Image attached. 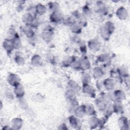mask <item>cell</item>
Segmentation results:
<instances>
[{"mask_svg":"<svg viewBox=\"0 0 130 130\" xmlns=\"http://www.w3.org/2000/svg\"><path fill=\"white\" fill-rule=\"evenodd\" d=\"M82 90L84 94L90 98H94L95 97V89L90 84H82Z\"/></svg>","mask_w":130,"mask_h":130,"instance_id":"6da1fadb","label":"cell"},{"mask_svg":"<svg viewBox=\"0 0 130 130\" xmlns=\"http://www.w3.org/2000/svg\"><path fill=\"white\" fill-rule=\"evenodd\" d=\"M70 125L76 129H80L82 127V121L80 118L77 117L75 115H72L68 118Z\"/></svg>","mask_w":130,"mask_h":130,"instance_id":"7a4b0ae2","label":"cell"},{"mask_svg":"<svg viewBox=\"0 0 130 130\" xmlns=\"http://www.w3.org/2000/svg\"><path fill=\"white\" fill-rule=\"evenodd\" d=\"M7 80L9 85L14 87L20 84L21 79L17 74L10 73L8 75Z\"/></svg>","mask_w":130,"mask_h":130,"instance_id":"3957f363","label":"cell"},{"mask_svg":"<svg viewBox=\"0 0 130 130\" xmlns=\"http://www.w3.org/2000/svg\"><path fill=\"white\" fill-rule=\"evenodd\" d=\"M63 19V15L60 10L52 12L49 17L50 21L53 23H59L61 21H62Z\"/></svg>","mask_w":130,"mask_h":130,"instance_id":"277c9868","label":"cell"},{"mask_svg":"<svg viewBox=\"0 0 130 130\" xmlns=\"http://www.w3.org/2000/svg\"><path fill=\"white\" fill-rule=\"evenodd\" d=\"M87 46L91 51L97 52L99 51L101 48V43L98 39H92L88 42Z\"/></svg>","mask_w":130,"mask_h":130,"instance_id":"5b68a950","label":"cell"},{"mask_svg":"<svg viewBox=\"0 0 130 130\" xmlns=\"http://www.w3.org/2000/svg\"><path fill=\"white\" fill-rule=\"evenodd\" d=\"M42 40L46 43H50L53 39L54 33L52 30H43L41 33Z\"/></svg>","mask_w":130,"mask_h":130,"instance_id":"8992f818","label":"cell"},{"mask_svg":"<svg viewBox=\"0 0 130 130\" xmlns=\"http://www.w3.org/2000/svg\"><path fill=\"white\" fill-rule=\"evenodd\" d=\"M104 89L108 91H112L115 86V81L111 78H108L103 80Z\"/></svg>","mask_w":130,"mask_h":130,"instance_id":"52a82bcc","label":"cell"},{"mask_svg":"<svg viewBox=\"0 0 130 130\" xmlns=\"http://www.w3.org/2000/svg\"><path fill=\"white\" fill-rule=\"evenodd\" d=\"M116 15L119 19L121 20H124L128 17V14L127 10L124 7H120L116 11Z\"/></svg>","mask_w":130,"mask_h":130,"instance_id":"ba28073f","label":"cell"},{"mask_svg":"<svg viewBox=\"0 0 130 130\" xmlns=\"http://www.w3.org/2000/svg\"><path fill=\"white\" fill-rule=\"evenodd\" d=\"M13 93L17 98L22 99L25 95V89L23 85L20 84L14 87Z\"/></svg>","mask_w":130,"mask_h":130,"instance_id":"9c48e42d","label":"cell"},{"mask_svg":"<svg viewBox=\"0 0 130 130\" xmlns=\"http://www.w3.org/2000/svg\"><path fill=\"white\" fill-rule=\"evenodd\" d=\"M35 17L30 13H25L22 16V21L26 26H31Z\"/></svg>","mask_w":130,"mask_h":130,"instance_id":"30bf717a","label":"cell"},{"mask_svg":"<svg viewBox=\"0 0 130 130\" xmlns=\"http://www.w3.org/2000/svg\"><path fill=\"white\" fill-rule=\"evenodd\" d=\"M73 17H74L75 20L79 23L82 27H84L87 24V18L85 17L82 13H79L78 12L74 13Z\"/></svg>","mask_w":130,"mask_h":130,"instance_id":"8fae6325","label":"cell"},{"mask_svg":"<svg viewBox=\"0 0 130 130\" xmlns=\"http://www.w3.org/2000/svg\"><path fill=\"white\" fill-rule=\"evenodd\" d=\"M3 47L7 54H11L13 50L14 49L12 40L8 39H5L3 42Z\"/></svg>","mask_w":130,"mask_h":130,"instance_id":"7c38bea8","label":"cell"},{"mask_svg":"<svg viewBox=\"0 0 130 130\" xmlns=\"http://www.w3.org/2000/svg\"><path fill=\"white\" fill-rule=\"evenodd\" d=\"M81 87L79 84L73 80H70L67 83V90H70L77 93L80 90Z\"/></svg>","mask_w":130,"mask_h":130,"instance_id":"4fadbf2b","label":"cell"},{"mask_svg":"<svg viewBox=\"0 0 130 130\" xmlns=\"http://www.w3.org/2000/svg\"><path fill=\"white\" fill-rule=\"evenodd\" d=\"M112 107L113 110V112L117 114H122L124 111L123 105L122 102L115 101L112 104Z\"/></svg>","mask_w":130,"mask_h":130,"instance_id":"5bb4252c","label":"cell"},{"mask_svg":"<svg viewBox=\"0 0 130 130\" xmlns=\"http://www.w3.org/2000/svg\"><path fill=\"white\" fill-rule=\"evenodd\" d=\"M118 124L120 129L126 130L129 129V122L126 117H120L118 120Z\"/></svg>","mask_w":130,"mask_h":130,"instance_id":"9a60e30c","label":"cell"},{"mask_svg":"<svg viewBox=\"0 0 130 130\" xmlns=\"http://www.w3.org/2000/svg\"><path fill=\"white\" fill-rule=\"evenodd\" d=\"M74 115L78 118H82L86 115L85 112V105H78L75 110Z\"/></svg>","mask_w":130,"mask_h":130,"instance_id":"2e32d148","label":"cell"},{"mask_svg":"<svg viewBox=\"0 0 130 130\" xmlns=\"http://www.w3.org/2000/svg\"><path fill=\"white\" fill-rule=\"evenodd\" d=\"M108 104L103 99L101 96L97 98L95 100V105L97 109L100 111L103 112L104 110L105 109L107 105Z\"/></svg>","mask_w":130,"mask_h":130,"instance_id":"e0dca14e","label":"cell"},{"mask_svg":"<svg viewBox=\"0 0 130 130\" xmlns=\"http://www.w3.org/2000/svg\"><path fill=\"white\" fill-rule=\"evenodd\" d=\"M23 125V121L20 118H14L11 122V126L12 129L18 130L21 128Z\"/></svg>","mask_w":130,"mask_h":130,"instance_id":"ac0fdd59","label":"cell"},{"mask_svg":"<svg viewBox=\"0 0 130 130\" xmlns=\"http://www.w3.org/2000/svg\"><path fill=\"white\" fill-rule=\"evenodd\" d=\"M30 63L32 66L36 67H41L43 65V61L42 57L38 54L33 55L30 59Z\"/></svg>","mask_w":130,"mask_h":130,"instance_id":"d6986e66","label":"cell"},{"mask_svg":"<svg viewBox=\"0 0 130 130\" xmlns=\"http://www.w3.org/2000/svg\"><path fill=\"white\" fill-rule=\"evenodd\" d=\"M91 68V63L89 60L84 57L80 59V70L83 71H86Z\"/></svg>","mask_w":130,"mask_h":130,"instance_id":"ffe728a7","label":"cell"},{"mask_svg":"<svg viewBox=\"0 0 130 130\" xmlns=\"http://www.w3.org/2000/svg\"><path fill=\"white\" fill-rule=\"evenodd\" d=\"M70 29L71 31L75 34H79L82 32V26L77 21H75L70 25Z\"/></svg>","mask_w":130,"mask_h":130,"instance_id":"44dd1931","label":"cell"},{"mask_svg":"<svg viewBox=\"0 0 130 130\" xmlns=\"http://www.w3.org/2000/svg\"><path fill=\"white\" fill-rule=\"evenodd\" d=\"M92 76L96 80L100 79L104 75L103 69L100 67H96L93 68L92 71Z\"/></svg>","mask_w":130,"mask_h":130,"instance_id":"7402d4cb","label":"cell"},{"mask_svg":"<svg viewBox=\"0 0 130 130\" xmlns=\"http://www.w3.org/2000/svg\"><path fill=\"white\" fill-rule=\"evenodd\" d=\"M113 94L114 101H118L122 102V101H123L125 98V94L124 92L121 90H116L113 91Z\"/></svg>","mask_w":130,"mask_h":130,"instance_id":"603a6c76","label":"cell"},{"mask_svg":"<svg viewBox=\"0 0 130 130\" xmlns=\"http://www.w3.org/2000/svg\"><path fill=\"white\" fill-rule=\"evenodd\" d=\"M99 118L95 115L91 116L88 120V125L90 129H95L98 127Z\"/></svg>","mask_w":130,"mask_h":130,"instance_id":"cb8c5ba5","label":"cell"},{"mask_svg":"<svg viewBox=\"0 0 130 130\" xmlns=\"http://www.w3.org/2000/svg\"><path fill=\"white\" fill-rule=\"evenodd\" d=\"M35 11L36 14L39 16H42L44 15L47 11V8L42 4L39 3L35 6Z\"/></svg>","mask_w":130,"mask_h":130,"instance_id":"d4e9b609","label":"cell"},{"mask_svg":"<svg viewBox=\"0 0 130 130\" xmlns=\"http://www.w3.org/2000/svg\"><path fill=\"white\" fill-rule=\"evenodd\" d=\"M81 81L82 84H90L91 81V77L90 75L85 71L83 72L81 75Z\"/></svg>","mask_w":130,"mask_h":130,"instance_id":"484cf974","label":"cell"},{"mask_svg":"<svg viewBox=\"0 0 130 130\" xmlns=\"http://www.w3.org/2000/svg\"><path fill=\"white\" fill-rule=\"evenodd\" d=\"M103 112L104 113V116L107 119H108L114 113L112 107V104L111 103L108 104L105 109L103 111Z\"/></svg>","mask_w":130,"mask_h":130,"instance_id":"4316f807","label":"cell"},{"mask_svg":"<svg viewBox=\"0 0 130 130\" xmlns=\"http://www.w3.org/2000/svg\"><path fill=\"white\" fill-rule=\"evenodd\" d=\"M85 112L86 115L91 116L96 115V110L93 105L88 104L85 105Z\"/></svg>","mask_w":130,"mask_h":130,"instance_id":"83f0119b","label":"cell"},{"mask_svg":"<svg viewBox=\"0 0 130 130\" xmlns=\"http://www.w3.org/2000/svg\"><path fill=\"white\" fill-rule=\"evenodd\" d=\"M23 32L27 39L30 38L35 36L32 28L30 26H26L23 28Z\"/></svg>","mask_w":130,"mask_h":130,"instance_id":"f1b7e54d","label":"cell"},{"mask_svg":"<svg viewBox=\"0 0 130 130\" xmlns=\"http://www.w3.org/2000/svg\"><path fill=\"white\" fill-rule=\"evenodd\" d=\"M64 96L68 102L77 100L76 99V93L71 90H67L64 94Z\"/></svg>","mask_w":130,"mask_h":130,"instance_id":"f546056e","label":"cell"},{"mask_svg":"<svg viewBox=\"0 0 130 130\" xmlns=\"http://www.w3.org/2000/svg\"><path fill=\"white\" fill-rule=\"evenodd\" d=\"M103 26L106 28V29L109 32L111 35L114 32L115 29L114 24L111 21H107L103 25Z\"/></svg>","mask_w":130,"mask_h":130,"instance_id":"4dcf8cb0","label":"cell"},{"mask_svg":"<svg viewBox=\"0 0 130 130\" xmlns=\"http://www.w3.org/2000/svg\"><path fill=\"white\" fill-rule=\"evenodd\" d=\"M117 73L122 78L128 75V70L126 67L120 66L117 68Z\"/></svg>","mask_w":130,"mask_h":130,"instance_id":"1f68e13d","label":"cell"},{"mask_svg":"<svg viewBox=\"0 0 130 130\" xmlns=\"http://www.w3.org/2000/svg\"><path fill=\"white\" fill-rule=\"evenodd\" d=\"M110 59V55L108 53H104L98 55L97 60L100 62L104 63L108 61Z\"/></svg>","mask_w":130,"mask_h":130,"instance_id":"d6a6232c","label":"cell"},{"mask_svg":"<svg viewBox=\"0 0 130 130\" xmlns=\"http://www.w3.org/2000/svg\"><path fill=\"white\" fill-rule=\"evenodd\" d=\"M18 36L16 30L13 28H10L7 32V39L12 40Z\"/></svg>","mask_w":130,"mask_h":130,"instance_id":"836d02e7","label":"cell"},{"mask_svg":"<svg viewBox=\"0 0 130 130\" xmlns=\"http://www.w3.org/2000/svg\"><path fill=\"white\" fill-rule=\"evenodd\" d=\"M100 35L102 39L105 41L109 40L111 36V35L103 26L100 29Z\"/></svg>","mask_w":130,"mask_h":130,"instance_id":"e575fe53","label":"cell"},{"mask_svg":"<svg viewBox=\"0 0 130 130\" xmlns=\"http://www.w3.org/2000/svg\"><path fill=\"white\" fill-rule=\"evenodd\" d=\"M12 42H13L14 49L18 50L21 48L22 42H21V39L20 38L19 36H18L16 38H15L14 39H13Z\"/></svg>","mask_w":130,"mask_h":130,"instance_id":"d590c367","label":"cell"},{"mask_svg":"<svg viewBox=\"0 0 130 130\" xmlns=\"http://www.w3.org/2000/svg\"><path fill=\"white\" fill-rule=\"evenodd\" d=\"M48 7L49 9L52 11V12L60 10L59 4L56 2H51L49 3Z\"/></svg>","mask_w":130,"mask_h":130,"instance_id":"8d00e7d4","label":"cell"},{"mask_svg":"<svg viewBox=\"0 0 130 130\" xmlns=\"http://www.w3.org/2000/svg\"><path fill=\"white\" fill-rule=\"evenodd\" d=\"M75 56H67L66 58H64V59L62 61V65L64 67H70V65L73 61V60L74 59Z\"/></svg>","mask_w":130,"mask_h":130,"instance_id":"74e56055","label":"cell"},{"mask_svg":"<svg viewBox=\"0 0 130 130\" xmlns=\"http://www.w3.org/2000/svg\"><path fill=\"white\" fill-rule=\"evenodd\" d=\"M14 61L18 66H23L25 62L24 58L20 55H16L15 56Z\"/></svg>","mask_w":130,"mask_h":130,"instance_id":"f35d334b","label":"cell"},{"mask_svg":"<svg viewBox=\"0 0 130 130\" xmlns=\"http://www.w3.org/2000/svg\"><path fill=\"white\" fill-rule=\"evenodd\" d=\"M70 67L75 70H80V59H78L77 57H75L74 59L72 62Z\"/></svg>","mask_w":130,"mask_h":130,"instance_id":"ab89813d","label":"cell"},{"mask_svg":"<svg viewBox=\"0 0 130 130\" xmlns=\"http://www.w3.org/2000/svg\"><path fill=\"white\" fill-rule=\"evenodd\" d=\"M82 14L86 17V18L88 17H90L91 15L92 12L91 11V9H90V8L88 6H85L82 9Z\"/></svg>","mask_w":130,"mask_h":130,"instance_id":"60d3db41","label":"cell"},{"mask_svg":"<svg viewBox=\"0 0 130 130\" xmlns=\"http://www.w3.org/2000/svg\"><path fill=\"white\" fill-rule=\"evenodd\" d=\"M76 20L74 18V17H73V16H70V17H67L66 19H63V22L64 24L66 25H69V26H70V25L71 24H72L74 22H75Z\"/></svg>","mask_w":130,"mask_h":130,"instance_id":"b9f144b4","label":"cell"},{"mask_svg":"<svg viewBox=\"0 0 130 130\" xmlns=\"http://www.w3.org/2000/svg\"><path fill=\"white\" fill-rule=\"evenodd\" d=\"M79 45V48H80V50L81 51V52H82L83 53H86V44L84 43V42L80 40L79 42H78Z\"/></svg>","mask_w":130,"mask_h":130,"instance_id":"7bdbcfd3","label":"cell"},{"mask_svg":"<svg viewBox=\"0 0 130 130\" xmlns=\"http://www.w3.org/2000/svg\"><path fill=\"white\" fill-rule=\"evenodd\" d=\"M107 119H108L105 118L104 116L103 117H101V118H99L98 127L100 128H102L103 126H104L105 125V124H106Z\"/></svg>","mask_w":130,"mask_h":130,"instance_id":"ee69618b","label":"cell"},{"mask_svg":"<svg viewBox=\"0 0 130 130\" xmlns=\"http://www.w3.org/2000/svg\"><path fill=\"white\" fill-rule=\"evenodd\" d=\"M122 80L124 82V83H125V84L126 85V86L127 87H129V75H127V76H126L122 78Z\"/></svg>","mask_w":130,"mask_h":130,"instance_id":"f6af8a7d","label":"cell"},{"mask_svg":"<svg viewBox=\"0 0 130 130\" xmlns=\"http://www.w3.org/2000/svg\"><path fill=\"white\" fill-rule=\"evenodd\" d=\"M96 85L97 88L99 90H101V89L104 88V85H103V81H99V80H97V81L96 82Z\"/></svg>","mask_w":130,"mask_h":130,"instance_id":"bcb514c9","label":"cell"},{"mask_svg":"<svg viewBox=\"0 0 130 130\" xmlns=\"http://www.w3.org/2000/svg\"><path fill=\"white\" fill-rule=\"evenodd\" d=\"M36 36H34L30 38H29V39H28V42H29V43L31 45H35L36 42H37V39L35 37Z\"/></svg>","mask_w":130,"mask_h":130,"instance_id":"7dc6e473","label":"cell"},{"mask_svg":"<svg viewBox=\"0 0 130 130\" xmlns=\"http://www.w3.org/2000/svg\"><path fill=\"white\" fill-rule=\"evenodd\" d=\"M69 128L65 123H61L58 126V129L60 130H68Z\"/></svg>","mask_w":130,"mask_h":130,"instance_id":"c3c4849f","label":"cell"},{"mask_svg":"<svg viewBox=\"0 0 130 130\" xmlns=\"http://www.w3.org/2000/svg\"><path fill=\"white\" fill-rule=\"evenodd\" d=\"M16 10L18 12H21L24 9V5H20V4H18L17 7H16Z\"/></svg>","mask_w":130,"mask_h":130,"instance_id":"681fc988","label":"cell"},{"mask_svg":"<svg viewBox=\"0 0 130 130\" xmlns=\"http://www.w3.org/2000/svg\"><path fill=\"white\" fill-rule=\"evenodd\" d=\"M2 129L3 130H10V129H12V127L11 126H9L8 125H5L4 126H3L2 127Z\"/></svg>","mask_w":130,"mask_h":130,"instance_id":"f907efd6","label":"cell"}]
</instances>
